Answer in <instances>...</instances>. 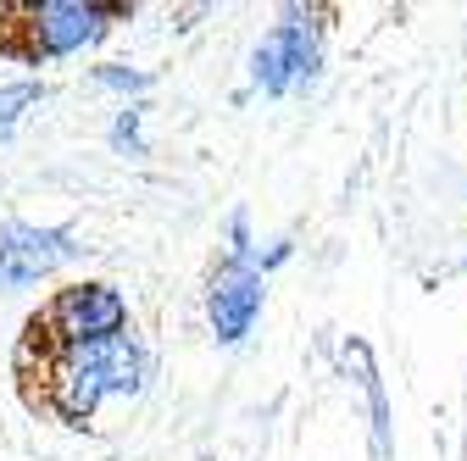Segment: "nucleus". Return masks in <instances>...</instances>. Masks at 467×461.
I'll use <instances>...</instances> for the list:
<instances>
[{
	"label": "nucleus",
	"instance_id": "8",
	"mask_svg": "<svg viewBox=\"0 0 467 461\" xmlns=\"http://www.w3.org/2000/svg\"><path fill=\"white\" fill-rule=\"evenodd\" d=\"M111 150L145 156V106H140V100H123V111H117V123H111Z\"/></svg>",
	"mask_w": 467,
	"mask_h": 461
},
{
	"label": "nucleus",
	"instance_id": "1",
	"mask_svg": "<svg viewBox=\"0 0 467 461\" xmlns=\"http://www.w3.org/2000/svg\"><path fill=\"white\" fill-rule=\"evenodd\" d=\"M150 356L134 333L95 339V344H67V351H39V406L62 417L67 428L95 423L106 400H129L145 389Z\"/></svg>",
	"mask_w": 467,
	"mask_h": 461
},
{
	"label": "nucleus",
	"instance_id": "5",
	"mask_svg": "<svg viewBox=\"0 0 467 461\" xmlns=\"http://www.w3.org/2000/svg\"><path fill=\"white\" fill-rule=\"evenodd\" d=\"M262 306H267V278H262L251 261L223 256V267H217L212 283H206V323H212V339H217V344L251 339Z\"/></svg>",
	"mask_w": 467,
	"mask_h": 461
},
{
	"label": "nucleus",
	"instance_id": "6",
	"mask_svg": "<svg viewBox=\"0 0 467 461\" xmlns=\"http://www.w3.org/2000/svg\"><path fill=\"white\" fill-rule=\"evenodd\" d=\"M73 256H78V240L67 228L6 222L0 228V290H28V283L62 272Z\"/></svg>",
	"mask_w": 467,
	"mask_h": 461
},
{
	"label": "nucleus",
	"instance_id": "3",
	"mask_svg": "<svg viewBox=\"0 0 467 461\" xmlns=\"http://www.w3.org/2000/svg\"><path fill=\"white\" fill-rule=\"evenodd\" d=\"M129 6H111V0H34L23 6V39L28 56H45V62H67V56L95 50L111 23H123Z\"/></svg>",
	"mask_w": 467,
	"mask_h": 461
},
{
	"label": "nucleus",
	"instance_id": "4",
	"mask_svg": "<svg viewBox=\"0 0 467 461\" xmlns=\"http://www.w3.org/2000/svg\"><path fill=\"white\" fill-rule=\"evenodd\" d=\"M323 73V34L306 12H284L251 50V84L273 100L312 89Z\"/></svg>",
	"mask_w": 467,
	"mask_h": 461
},
{
	"label": "nucleus",
	"instance_id": "9",
	"mask_svg": "<svg viewBox=\"0 0 467 461\" xmlns=\"http://www.w3.org/2000/svg\"><path fill=\"white\" fill-rule=\"evenodd\" d=\"M95 84H100V89H117V95H145V89H150V78L134 73V67H123V62L95 67Z\"/></svg>",
	"mask_w": 467,
	"mask_h": 461
},
{
	"label": "nucleus",
	"instance_id": "7",
	"mask_svg": "<svg viewBox=\"0 0 467 461\" xmlns=\"http://www.w3.org/2000/svg\"><path fill=\"white\" fill-rule=\"evenodd\" d=\"M39 106H45V84L39 78H6L0 84V145L17 134Z\"/></svg>",
	"mask_w": 467,
	"mask_h": 461
},
{
	"label": "nucleus",
	"instance_id": "2",
	"mask_svg": "<svg viewBox=\"0 0 467 461\" xmlns=\"http://www.w3.org/2000/svg\"><path fill=\"white\" fill-rule=\"evenodd\" d=\"M117 333H129V301L106 278L62 283L45 301V312L28 323V339L39 351H67V344H95V339H117Z\"/></svg>",
	"mask_w": 467,
	"mask_h": 461
}]
</instances>
